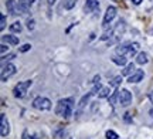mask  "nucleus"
Here are the masks:
<instances>
[{
  "label": "nucleus",
  "mask_w": 153,
  "mask_h": 139,
  "mask_svg": "<svg viewBox=\"0 0 153 139\" xmlns=\"http://www.w3.org/2000/svg\"><path fill=\"white\" fill-rule=\"evenodd\" d=\"M72 109H74V100L72 98H65V100H60L57 102L55 114L68 119L72 115Z\"/></svg>",
  "instance_id": "obj_1"
},
{
  "label": "nucleus",
  "mask_w": 153,
  "mask_h": 139,
  "mask_svg": "<svg viewBox=\"0 0 153 139\" xmlns=\"http://www.w3.org/2000/svg\"><path fill=\"white\" fill-rule=\"evenodd\" d=\"M126 30V23L125 20H119V22L115 24V27L112 28V37H111L109 40V44H112V43H116L118 40L122 37V34L125 33Z\"/></svg>",
  "instance_id": "obj_2"
},
{
  "label": "nucleus",
  "mask_w": 153,
  "mask_h": 139,
  "mask_svg": "<svg viewBox=\"0 0 153 139\" xmlns=\"http://www.w3.org/2000/svg\"><path fill=\"white\" fill-rule=\"evenodd\" d=\"M30 87H31V81H22V83H19L16 87H14V89H13L14 97H16V98H23Z\"/></svg>",
  "instance_id": "obj_3"
},
{
  "label": "nucleus",
  "mask_w": 153,
  "mask_h": 139,
  "mask_svg": "<svg viewBox=\"0 0 153 139\" xmlns=\"http://www.w3.org/2000/svg\"><path fill=\"white\" fill-rule=\"evenodd\" d=\"M33 106L40 111H48V109H51V101L48 98H44V97H37L33 101Z\"/></svg>",
  "instance_id": "obj_4"
},
{
  "label": "nucleus",
  "mask_w": 153,
  "mask_h": 139,
  "mask_svg": "<svg viewBox=\"0 0 153 139\" xmlns=\"http://www.w3.org/2000/svg\"><path fill=\"white\" fill-rule=\"evenodd\" d=\"M115 16H116V7L109 6V7L106 9V11H105V16H104V28H108L109 23L115 19Z\"/></svg>",
  "instance_id": "obj_5"
},
{
  "label": "nucleus",
  "mask_w": 153,
  "mask_h": 139,
  "mask_svg": "<svg viewBox=\"0 0 153 139\" xmlns=\"http://www.w3.org/2000/svg\"><path fill=\"white\" fill-rule=\"evenodd\" d=\"M9 132H10V125H9L7 117H6V114H1L0 115V135L1 136H7Z\"/></svg>",
  "instance_id": "obj_6"
},
{
  "label": "nucleus",
  "mask_w": 153,
  "mask_h": 139,
  "mask_svg": "<svg viewBox=\"0 0 153 139\" xmlns=\"http://www.w3.org/2000/svg\"><path fill=\"white\" fill-rule=\"evenodd\" d=\"M14 72H16V65H13V64H7V65H4V67L1 68V81L6 83Z\"/></svg>",
  "instance_id": "obj_7"
},
{
  "label": "nucleus",
  "mask_w": 153,
  "mask_h": 139,
  "mask_svg": "<svg viewBox=\"0 0 153 139\" xmlns=\"http://www.w3.org/2000/svg\"><path fill=\"white\" fill-rule=\"evenodd\" d=\"M118 98H119V102L122 106H128L132 102V94L128 91V89H120Z\"/></svg>",
  "instance_id": "obj_8"
},
{
  "label": "nucleus",
  "mask_w": 153,
  "mask_h": 139,
  "mask_svg": "<svg viewBox=\"0 0 153 139\" xmlns=\"http://www.w3.org/2000/svg\"><path fill=\"white\" fill-rule=\"evenodd\" d=\"M98 9H99L98 0H87V3H85V13L97 11Z\"/></svg>",
  "instance_id": "obj_9"
},
{
  "label": "nucleus",
  "mask_w": 153,
  "mask_h": 139,
  "mask_svg": "<svg viewBox=\"0 0 153 139\" xmlns=\"http://www.w3.org/2000/svg\"><path fill=\"white\" fill-rule=\"evenodd\" d=\"M145 77V72L142 71V70H136V71L133 72L132 75H129V83H139V81H142V78Z\"/></svg>",
  "instance_id": "obj_10"
},
{
  "label": "nucleus",
  "mask_w": 153,
  "mask_h": 139,
  "mask_svg": "<svg viewBox=\"0 0 153 139\" xmlns=\"http://www.w3.org/2000/svg\"><path fill=\"white\" fill-rule=\"evenodd\" d=\"M6 7H7V11L10 13L11 16H16L19 13V9H17V3L14 0H7L6 1Z\"/></svg>",
  "instance_id": "obj_11"
},
{
  "label": "nucleus",
  "mask_w": 153,
  "mask_h": 139,
  "mask_svg": "<svg viewBox=\"0 0 153 139\" xmlns=\"http://www.w3.org/2000/svg\"><path fill=\"white\" fill-rule=\"evenodd\" d=\"M28 0H19L17 1V9H19V13H22V14H27L28 13Z\"/></svg>",
  "instance_id": "obj_12"
},
{
  "label": "nucleus",
  "mask_w": 153,
  "mask_h": 139,
  "mask_svg": "<svg viewBox=\"0 0 153 139\" xmlns=\"http://www.w3.org/2000/svg\"><path fill=\"white\" fill-rule=\"evenodd\" d=\"M129 48H131V43H126V44H122L116 48V54L118 56H128L129 54Z\"/></svg>",
  "instance_id": "obj_13"
},
{
  "label": "nucleus",
  "mask_w": 153,
  "mask_h": 139,
  "mask_svg": "<svg viewBox=\"0 0 153 139\" xmlns=\"http://www.w3.org/2000/svg\"><path fill=\"white\" fill-rule=\"evenodd\" d=\"M1 39H3V41H6V43H9V44H11V45H17V44H19V37H16V36L7 34V36H3Z\"/></svg>",
  "instance_id": "obj_14"
},
{
  "label": "nucleus",
  "mask_w": 153,
  "mask_h": 139,
  "mask_svg": "<svg viewBox=\"0 0 153 139\" xmlns=\"http://www.w3.org/2000/svg\"><path fill=\"white\" fill-rule=\"evenodd\" d=\"M148 61H149V57L146 53H139V54H137V58H136L137 64L143 65V64H148Z\"/></svg>",
  "instance_id": "obj_15"
},
{
  "label": "nucleus",
  "mask_w": 153,
  "mask_h": 139,
  "mask_svg": "<svg viewBox=\"0 0 153 139\" xmlns=\"http://www.w3.org/2000/svg\"><path fill=\"white\" fill-rule=\"evenodd\" d=\"M112 61L115 62V64H118V65H126V57L125 56H115L112 57Z\"/></svg>",
  "instance_id": "obj_16"
},
{
  "label": "nucleus",
  "mask_w": 153,
  "mask_h": 139,
  "mask_svg": "<svg viewBox=\"0 0 153 139\" xmlns=\"http://www.w3.org/2000/svg\"><path fill=\"white\" fill-rule=\"evenodd\" d=\"M91 95H92V92H89V94H87V95H84V97L81 98L79 104H78V109H79V111H81L82 108H84V106L88 104V101H89V98H91Z\"/></svg>",
  "instance_id": "obj_17"
},
{
  "label": "nucleus",
  "mask_w": 153,
  "mask_h": 139,
  "mask_svg": "<svg viewBox=\"0 0 153 139\" xmlns=\"http://www.w3.org/2000/svg\"><path fill=\"white\" fill-rule=\"evenodd\" d=\"M109 94H111L109 87H102V88L99 89V92H98V98H108Z\"/></svg>",
  "instance_id": "obj_18"
},
{
  "label": "nucleus",
  "mask_w": 153,
  "mask_h": 139,
  "mask_svg": "<svg viewBox=\"0 0 153 139\" xmlns=\"http://www.w3.org/2000/svg\"><path fill=\"white\" fill-rule=\"evenodd\" d=\"M22 24H20V22H14L13 24H10V31L11 33H20L22 31Z\"/></svg>",
  "instance_id": "obj_19"
},
{
  "label": "nucleus",
  "mask_w": 153,
  "mask_h": 139,
  "mask_svg": "<svg viewBox=\"0 0 153 139\" xmlns=\"http://www.w3.org/2000/svg\"><path fill=\"white\" fill-rule=\"evenodd\" d=\"M135 71H136V70H135V65L131 62V64H128V65H126V68L122 71V74H123V75H132Z\"/></svg>",
  "instance_id": "obj_20"
},
{
  "label": "nucleus",
  "mask_w": 153,
  "mask_h": 139,
  "mask_svg": "<svg viewBox=\"0 0 153 139\" xmlns=\"http://www.w3.org/2000/svg\"><path fill=\"white\" fill-rule=\"evenodd\" d=\"M139 50V43H131V48H129V54L128 57H133L136 54V51Z\"/></svg>",
  "instance_id": "obj_21"
},
{
  "label": "nucleus",
  "mask_w": 153,
  "mask_h": 139,
  "mask_svg": "<svg viewBox=\"0 0 153 139\" xmlns=\"http://www.w3.org/2000/svg\"><path fill=\"white\" fill-rule=\"evenodd\" d=\"M76 1H78V0H64V7H65L67 10H71V9L75 7Z\"/></svg>",
  "instance_id": "obj_22"
},
{
  "label": "nucleus",
  "mask_w": 153,
  "mask_h": 139,
  "mask_svg": "<svg viewBox=\"0 0 153 139\" xmlns=\"http://www.w3.org/2000/svg\"><path fill=\"white\" fill-rule=\"evenodd\" d=\"M118 134L114 132V131H106V139H118Z\"/></svg>",
  "instance_id": "obj_23"
},
{
  "label": "nucleus",
  "mask_w": 153,
  "mask_h": 139,
  "mask_svg": "<svg viewBox=\"0 0 153 139\" xmlns=\"http://www.w3.org/2000/svg\"><path fill=\"white\" fill-rule=\"evenodd\" d=\"M120 83H122V77H120V75H118V77H115L114 80H112L111 85H112V87H118Z\"/></svg>",
  "instance_id": "obj_24"
},
{
  "label": "nucleus",
  "mask_w": 153,
  "mask_h": 139,
  "mask_svg": "<svg viewBox=\"0 0 153 139\" xmlns=\"http://www.w3.org/2000/svg\"><path fill=\"white\" fill-rule=\"evenodd\" d=\"M4 27H6V16L1 14L0 16V30H4Z\"/></svg>",
  "instance_id": "obj_25"
},
{
  "label": "nucleus",
  "mask_w": 153,
  "mask_h": 139,
  "mask_svg": "<svg viewBox=\"0 0 153 139\" xmlns=\"http://www.w3.org/2000/svg\"><path fill=\"white\" fill-rule=\"evenodd\" d=\"M30 48H31V45L30 44H23L22 47L19 48V51H20V53H26V51H28Z\"/></svg>",
  "instance_id": "obj_26"
},
{
  "label": "nucleus",
  "mask_w": 153,
  "mask_h": 139,
  "mask_svg": "<svg viewBox=\"0 0 153 139\" xmlns=\"http://www.w3.org/2000/svg\"><path fill=\"white\" fill-rule=\"evenodd\" d=\"M34 26H36V22H34L33 19H28L27 20V28L28 30H33Z\"/></svg>",
  "instance_id": "obj_27"
},
{
  "label": "nucleus",
  "mask_w": 153,
  "mask_h": 139,
  "mask_svg": "<svg viewBox=\"0 0 153 139\" xmlns=\"http://www.w3.org/2000/svg\"><path fill=\"white\" fill-rule=\"evenodd\" d=\"M13 58H16V56H14V54H9V56H3V58H1V61L4 62L6 60L9 61V60H13Z\"/></svg>",
  "instance_id": "obj_28"
},
{
  "label": "nucleus",
  "mask_w": 153,
  "mask_h": 139,
  "mask_svg": "<svg viewBox=\"0 0 153 139\" xmlns=\"http://www.w3.org/2000/svg\"><path fill=\"white\" fill-rule=\"evenodd\" d=\"M116 92H118V91H115V94H112L111 95V98H109V101H111V104H112V105H114L115 101H116V97H119V94H116Z\"/></svg>",
  "instance_id": "obj_29"
},
{
  "label": "nucleus",
  "mask_w": 153,
  "mask_h": 139,
  "mask_svg": "<svg viewBox=\"0 0 153 139\" xmlns=\"http://www.w3.org/2000/svg\"><path fill=\"white\" fill-rule=\"evenodd\" d=\"M0 51H1V54H4L6 51H9V47H7L6 44H1L0 45Z\"/></svg>",
  "instance_id": "obj_30"
},
{
  "label": "nucleus",
  "mask_w": 153,
  "mask_h": 139,
  "mask_svg": "<svg viewBox=\"0 0 153 139\" xmlns=\"http://www.w3.org/2000/svg\"><path fill=\"white\" fill-rule=\"evenodd\" d=\"M131 1H132V3H133V4H140V3H142V1H143V0H131Z\"/></svg>",
  "instance_id": "obj_31"
},
{
  "label": "nucleus",
  "mask_w": 153,
  "mask_h": 139,
  "mask_svg": "<svg viewBox=\"0 0 153 139\" xmlns=\"http://www.w3.org/2000/svg\"><path fill=\"white\" fill-rule=\"evenodd\" d=\"M149 100H150V102L153 104V91L152 92H149Z\"/></svg>",
  "instance_id": "obj_32"
},
{
  "label": "nucleus",
  "mask_w": 153,
  "mask_h": 139,
  "mask_svg": "<svg viewBox=\"0 0 153 139\" xmlns=\"http://www.w3.org/2000/svg\"><path fill=\"white\" fill-rule=\"evenodd\" d=\"M129 115H131V114H125V119L128 121V122L131 121V117H129Z\"/></svg>",
  "instance_id": "obj_33"
},
{
  "label": "nucleus",
  "mask_w": 153,
  "mask_h": 139,
  "mask_svg": "<svg viewBox=\"0 0 153 139\" xmlns=\"http://www.w3.org/2000/svg\"><path fill=\"white\" fill-rule=\"evenodd\" d=\"M47 1H48V4H50V6H53V4L55 3V1H57V0H47Z\"/></svg>",
  "instance_id": "obj_34"
},
{
  "label": "nucleus",
  "mask_w": 153,
  "mask_h": 139,
  "mask_svg": "<svg viewBox=\"0 0 153 139\" xmlns=\"http://www.w3.org/2000/svg\"><path fill=\"white\" fill-rule=\"evenodd\" d=\"M34 3H36V0H28V4H30V6L34 4Z\"/></svg>",
  "instance_id": "obj_35"
}]
</instances>
